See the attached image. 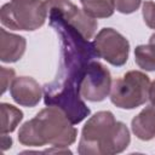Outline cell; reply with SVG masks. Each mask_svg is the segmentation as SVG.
I'll list each match as a JSON object with an SVG mask.
<instances>
[{
  "mask_svg": "<svg viewBox=\"0 0 155 155\" xmlns=\"http://www.w3.org/2000/svg\"><path fill=\"white\" fill-rule=\"evenodd\" d=\"M71 125L63 110L48 105L21 127L18 139L29 147H41L47 143L57 148L68 147L76 139V130Z\"/></svg>",
  "mask_w": 155,
  "mask_h": 155,
  "instance_id": "1",
  "label": "cell"
},
{
  "mask_svg": "<svg viewBox=\"0 0 155 155\" xmlns=\"http://www.w3.org/2000/svg\"><path fill=\"white\" fill-rule=\"evenodd\" d=\"M130 144V132L125 124L115 121L110 111L94 114L84 126L79 143L80 154H116Z\"/></svg>",
  "mask_w": 155,
  "mask_h": 155,
  "instance_id": "2",
  "label": "cell"
},
{
  "mask_svg": "<svg viewBox=\"0 0 155 155\" xmlns=\"http://www.w3.org/2000/svg\"><path fill=\"white\" fill-rule=\"evenodd\" d=\"M47 6L41 0H11L2 6L1 23L15 30H35L47 16Z\"/></svg>",
  "mask_w": 155,
  "mask_h": 155,
  "instance_id": "3",
  "label": "cell"
},
{
  "mask_svg": "<svg viewBox=\"0 0 155 155\" xmlns=\"http://www.w3.org/2000/svg\"><path fill=\"white\" fill-rule=\"evenodd\" d=\"M149 78L136 70L116 79L111 86V103L122 109H133L145 103L149 98Z\"/></svg>",
  "mask_w": 155,
  "mask_h": 155,
  "instance_id": "4",
  "label": "cell"
},
{
  "mask_svg": "<svg viewBox=\"0 0 155 155\" xmlns=\"http://www.w3.org/2000/svg\"><path fill=\"white\" fill-rule=\"evenodd\" d=\"M98 57H102L113 65L120 67L127 62L130 44L113 28L102 29L93 41Z\"/></svg>",
  "mask_w": 155,
  "mask_h": 155,
  "instance_id": "5",
  "label": "cell"
},
{
  "mask_svg": "<svg viewBox=\"0 0 155 155\" xmlns=\"http://www.w3.org/2000/svg\"><path fill=\"white\" fill-rule=\"evenodd\" d=\"M111 90V76L109 70L99 62H90L84 74L80 94L87 101H103Z\"/></svg>",
  "mask_w": 155,
  "mask_h": 155,
  "instance_id": "6",
  "label": "cell"
},
{
  "mask_svg": "<svg viewBox=\"0 0 155 155\" xmlns=\"http://www.w3.org/2000/svg\"><path fill=\"white\" fill-rule=\"evenodd\" d=\"M47 7H54L63 18L74 25L86 39L92 38L97 29V22L85 11L78 8L69 0H45Z\"/></svg>",
  "mask_w": 155,
  "mask_h": 155,
  "instance_id": "7",
  "label": "cell"
},
{
  "mask_svg": "<svg viewBox=\"0 0 155 155\" xmlns=\"http://www.w3.org/2000/svg\"><path fill=\"white\" fill-rule=\"evenodd\" d=\"M10 92L15 102L24 107H35L41 98V88L39 84L27 76L13 79Z\"/></svg>",
  "mask_w": 155,
  "mask_h": 155,
  "instance_id": "8",
  "label": "cell"
},
{
  "mask_svg": "<svg viewBox=\"0 0 155 155\" xmlns=\"http://www.w3.org/2000/svg\"><path fill=\"white\" fill-rule=\"evenodd\" d=\"M1 34V52L0 57L2 62H16L18 61L25 50V40L22 36L10 34L4 28L0 29Z\"/></svg>",
  "mask_w": 155,
  "mask_h": 155,
  "instance_id": "9",
  "label": "cell"
},
{
  "mask_svg": "<svg viewBox=\"0 0 155 155\" xmlns=\"http://www.w3.org/2000/svg\"><path fill=\"white\" fill-rule=\"evenodd\" d=\"M132 131L142 140L155 137V104L143 109L132 120Z\"/></svg>",
  "mask_w": 155,
  "mask_h": 155,
  "instance_id": "10",
  "label": "cell"
},
{
  "mask_svg": "<svg viewBox=\"0 0 155 155\" xmlns=\"http://www.w3.org/2000/svg\"><path fill=\"white\" fill-rule=\"evenodd\" d=\"M84 11L92 18L109 17L115 10L114 0H81Z\"/></svg>",
  "mask_w": 155,
  "mask_h": 155,
  "instance_id": "11",
  "label": "cell"
},
{
  "mask_svg": "<svg viewBox=\"0 0 155 155\" xmlns=\"http://www.w3.org/2000/svg\"><path fill=\"white\" fill-rule=\"evenodd\" d=\"M1 134L15 131L18 122L23 117V113L11 104L2 103L1 105Z\"/></svg>",
  "mask_w": 155,
  "mask_h": 155,
  "instance_id": "12",
  "label": "cell"
},
{
  "mask_svg": "<svg viewBox=\"0 0 155 155\" xmlns=\"http://www.w3.org/2000/svg\"><path fill=\"white\" fill-rule=\"evenodd\" d=\"M136 63L144 70H155V46L151 44L140 45L134 51Z\"/></svg>",
  "mask_w": 155,
  "mask_h": 155,
  "instance_id": "13",
  "label": "cell"
},
{
  "mask_svg": "<svg viewBox=\"0 0 155 155\" xmlns=\"http://www.w3.org/2000/svg\"><path fill=\"white\" fill-rule=\"evenodd\" d=\"M114 5L121 13H132L139 7L140 0H114Z\"/></svg>",
  "mask_w": 155,
  "mask_h": 155,
  "instance_id": "14",
  "label": "cell"
},
{
  "mask_svg": "<svg viewBox=\"0 0 155 155\" xmlns=\"http://www.w3.org/2000/svg\"><path fill=\"white\" fill-rule=\"evenodd\" d=\"M143 17L148 27L155 29V2L145 1L143 5Z\"/></svg>",
  "mask_w": 155,
  "mask_h": 155,
  "instance_id": "15",
  "label": "cell"
},
{
  "mask_svg": "<svg viewBox=\"0 0 155 155\" xmlns=\"http://www.w3.org/2000/svg\"><path fill=\"white\" fill-rule=\"evenodd\" d=\"M11 144H12V139L11 137H7L6 133L5 134H1V148L2 150H6L7 148H11Z\"/></svg>",
  "mask_w": 155,
  "mask_h": 155,
  "instance_id": "16",
  "label": "cell"
},
{
  "mask_svg": "<svg viewBox=\"0 0 155 155\" xmlns=\"http://www.w3.org/2000/svg\"><path fill=\"white\" fill-rule=\"evenodd\" d=\"M149 99L153 104H155V81L149 87Z\"/></svg>",
  "mask_w": 155,
  "mask_h": 155,
  "instance_id": "17",
  "label": "cell"
},
{
  "mask_svg": "<svg viewBox=\"0 0 155 155\" xmlns=\"http://www.w3.org/2000/svg\"><path fill=\"white\" fill-rule=\"evenodd\" d=\"M149 44H151V45L155 46V34H153V35L150 36V39H149Z\"/></svg>",
  "mask_w": 155,
  "mask_h": 155,
  "instance_id": "18",
  "label": "cell"
}]
</instances>
